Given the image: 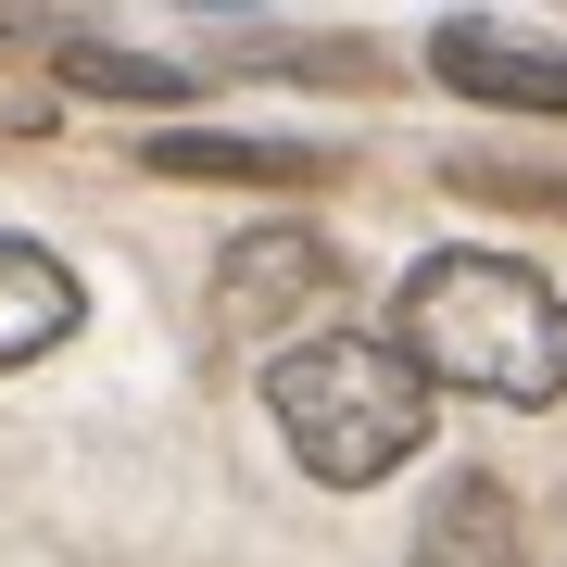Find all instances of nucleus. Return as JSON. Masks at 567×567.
<instances>
[{
	"mask_svg": "<svg viewBox=\"0 0 567 567\" xmlns=\"http://www.w3.org/2000/svg\"><path fill=\"white\" fill-rule=\"evenodd\" d=\"M391 353L480 404H555L567 391V290L517 252H429L391 303Z\"/></svg>",
	"mask_w": 567,
	"mask_h": 567,
	"instance_id": "nucleus-1",
	"label": "nucleus"
},
{
	"mask_svg": "<svg viewBox=\"0 0 567 567\" xmlns=\"http://www.w3.org/2000/svg\"><path fill=\"white\" fill-rule=\"evenodd\" d=\"M265 416L328 492H365L429 442V379L365 328H316V341H290L265 365Z\"/></svg>",
	"mask_w": 567,
	"mask_h": 567,
	"instance_id": "nucleus-2",
	"label": "nucleus"
},
{
	"mask_svg": "<svg viewBox=\"0 0 567 567\" xmlns=\"http://www.w3.org/2000/svg\"><path fill=\"white\" fill-rule=\"evenodd\" d=\"M328 303H341V252L316 227H240L215 265V328H240V341H278L290 316H328Z\"/></svg>",
	"mask_w": 567,
	"mask_h": 567,
	"instance_id": "nucleus-3",
	"label": "nucleus"
},
{
	"mask_svg": "<svg viewBox=\"0 0 567 567\" xmlns=\"http://www.w3.org/2000/svg\"><path fill=\"white\" fill-rule=\"evenodd\" d=\"M429 76L466 89V102H492V114H567V51L505 39V25H442L429 39Z\"/></svg>",
	"mask_w": 567,
	"mask_h": 567,
	"instance_id": "nucleus-4",
	"label": "nucleus"
},
{
	"mask_svg": "<svg viewBox=\"0 0 567 567\" xmlns=\"http://www.w3.org/2000/svg\"><path fill=\"white\" fill-rule=\"evenodd\" d=\"M404 567H529V517H517V492L505 480H442L429 492V517H416V555Z\"/></svg>",
	"mask_w": 567,
	"mask_h": 567,
	"instance_id": "nucleus-5",
	"label": "nucleus"
},
{
	"mask_svg": "<svg viewBox=\"0 0 567 567\" xmlns=\"http://www.w3.org/2000/svg\"><path fill=\"white\" fill-rule=\"evenodd\" d=\"M76 341V265L39 240H0V365H39Z\"/></svg>",
	"mask_w": 567,
	"mask_h": 567,
	"instance_id": "nucleus-6",
	"label": "nucleus"
},
{
	"mask_svg": "<svg viewBox=\"0 0 567 567\" xmlns=\"http://www.w3.org/2000/svg\"><path fill=\"white\" fill-rule=\"evenodd\" d=\"M152 164L164 177H252V189H316L328 177V152H303V140H215V126H164Z\"/></svg>",
	"mask_w": 567,
	"mask_h": 567,
	"instance_id": "nucleus-7",
	"label": "nucleus"
},
{
	"mask_svg": "<svg viewBox=\"0 0 567 567\" xmlns=\"http://www.w3.org/2000/svg\"><path fill=\"white\" fill-rule=\"evenodd\" d=\"M63 76H76V89H102V102H189V63L102 51V39H76V51H63Z\"/></svg>",
	"mask_w": 567,
	"mask_h": 567,
	"instance_id": "nucleus-8",
	"label": "nucleus"
}]
</instances>
